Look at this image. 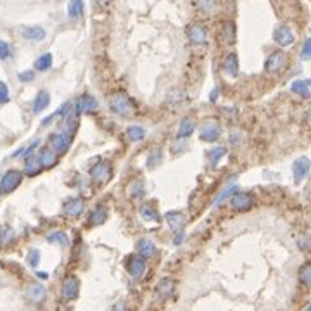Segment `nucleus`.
<instances>
[{
    "label": "nucleus",
    "instance_id": "nucleus-46",
    "mask_svg": "<svg viewBox=\"0 0 311 311\" xmlns=\"http://www.w3.org/2000/svg\"><path fill=\"white\" fill-rule=\"evenodd\" d=\"M310 50H311V40L306 38V42H304V45H303V52H301V56H303L304 61L310 59Z\"/></svg>",
    "mask_w": 311,
    "mask_h": 311
},
{
    "label": "nucleus",
    "instance_id": "nucleus-10",
    "mask_svg": "<svg viewBox=\"0 0 311 311\" xmlns=\"http://www.w3.org/2000/svg\"><path fill=\"white\" fill-rule=\"evenodd\" d=\"M175 292V282L171 279H163L156 285V297L159 301H166L173 296Z\"/></svg>",
    "mask_w": 311,
    "mask_h": 311
},
{
    "label": "nucleus",
    "instance_id": "nucleus-25",
    "mask_svg": "<svg viewBox=\"0 0 311 311\" xmlns=\"http://www.w3.org/2000/svg\"><path fill=\"white\" fill-rule=\"evenodd\" d=\"M161 163H163V151L157 147L152 149V151L149 152L147 159H145V166H147L149 170H154V168H157Z\"/></svg>",
    "mask_w": 311,
    "mask_h": 311
},
{
    "label": "nucleus",
    "instance_id": "nucleus-23",
    "mask_svg": "<svg viewBox=\"0 0 311 311\" xmlns=\"http://www.w3.org/2000/svg\"><path fill=\"white\" fill-rule=\"evenodd\" d=\"M164 218H166V221H168V225H170L171 230H180L182 226L185 225V216H184V213H180V211L166 213Z\"/></svg>",
    "mask_w": 311,
    "mask_h": 311
},
{
    "label": "nucleus",
    "instance_id": "nucleus-37",
    "mask_svg": "<svg viewBox=\"0 0 311 311\" xmlns=\"http://www.w3.org/2000/svg\"><path fill=\"white\" fill-rule=\"evenodd\" d=\"M299 280L303 285H310L311 283V266L310 263H304L299 270Z\"/></svg>",
    "mask_w": 311,
    "mask_h": 311
},
{
    "label": "nucleus",
    "instance_id": "nucleus-19",
    "mask_svg": "<svg viewBox=\"0 0 311 311\" xmlns=\"http://www.w3.org/2000/svg\"><path fill=\"white\" fill-rule=\"evenodd\" d=\"M223 71H225V74H228L232 78L239 76V59L235 54H228L225 57V61H223Z\"/></svg>",
    "mask_w": 311,
    "mask_h": 311
},
{
    "label": "nucleus",
    "instance_id": "nucleus-11",
    "mask_svg": "<svg viewBox=\"0 0 311 311\" xmlns=\"http://www.w3.org/2000/svg\"><path fill=\"white\" fill-rule=\"evenodd\" d=\"M62 209L67 216H74V218H76V216L82 215L83 209H85V202H83L82 197H71L62 204Z\"/></svg>",
    "mask_w": 311,
    "mask_h": 311
},
{
    "label": "nucleus",
    "instance_id": "nucleus-16",
    "mask_svg": "<svg viewBox=\"0 0 311 311\" xmlns=\"http://www.w3.org/2000/svg\"><path fill=\"white\" fill-rule=\"evenodd\" d=\"M273 38H275V42L279 43V45L289 47L294 43V33L290 31L289 26H280V28H277L275 33H273Z\"/></svg>",
    "mask_w": 311,
    "mask_h": 311
},
{
    "label": "nucleus",
    "instance_id": "nucleus-28",
    "mask_svg": "<svg viewBox=\"0 0 311 311\" xmlns=\"http://www.w3.org/2000/svg\"><path fill=\"white\" fill-rule=\"evenodd\" d=\"M47 241H49L50 244H57V246H61V248H67V246H69V239H67L66 233L61 232V230H57V232L49 233V237H47Z\"/></svg>",
    "mask_w": 311,
    "mask_h": 311
},
{
    "label": "nucleus",
    "instance_id": "nucleus-44",
    "mask_svg": "<svg viewBox=\"0 0 311 311\" xmlns=\"http://www.w3.org/2000/svg\"><path fill=\"white\" fill-rule=\"evenodd\" d=\"M213 7H215V0H199V9L204 12H209L213 11Z\"/></svg>",
    "mask_w": 311,
    "mask_h": 311
},
{
    "label": "nucleus",
    "instance_id": "nucleus-13",
    "mask_svg": "<svg viewBox=\"0 0 311 311\" xmlns=\"http://www.w3.org/2000/svg\"><path fill=\"white\" fill-rule=\"evenodd\" d=\"M25 294H26V297L31 301V303H42V301L45 299L47 289L42 285V283L35 282V283H30V285L26 287Z\"/></svg>",
    "mask_w": 311,
    "mask_h": 311
},
{
    "label": "nucleus",
    "instance_id": "nucleus-50",
    "mask_svg": "<svg viewBox=\"0 0 311 311\" xmlns=\"http://www.w3.org/2000/svg\"><path fill=\"white\" fill-rule=\"evenodd\" d=\"M38 277H40V279H47L49 275H47V273H43V272H40V273H38Z\"/></svg>",
    "mask_w": 311,
    "mask_h": 311
},
{
    "label": "nucleus",
    "instance_id": "nucleus-33",
    "mask_svg": "<svg viewBox=\"0 0 311 311\" xmlns=\"http://www.w3.org/2000/svg\"><path fill=\"white\" fill-rule=\"evenodd\" d=\"M226 154V149L225 147H215L211 152L208 154V157H209V164L211 166H216V164L219 163V161L223 159V156Z\"/></svg>",
    "mask_w": 311,
    "mask_h": 311
},
{
    "label": "nucleus",
    "instance_id": "nucleus-20",
    "mask_svg": "<svg viewBox=\"0 0 311 311\" xmlns=\"http://www.w3.org/2000/svg\"><path fill=\"white\" fill-rule=\"evenodd\" d=\"M107 219V208L106 206H97L95 209H93L92 213H90L89 216V223L93 226H99V225H104V221Z\"/></svg>",
    "mask_w": 311,
    "mask_h": 311
},
{
    "label": "nucleus",
    "instance_id": "nucleus-4",
    "mask_svg": "<svg viewBox=\"0 0 311 311\" xmlns=\"http://www.w3.org/2000/svg\"><path fill=\"white\" fill-rule=\"evenodd\" d=\"M21 182H23L21 171L9 170L7 173H4V177L0 180V188H2V192H5V194H11V192H14L16 188L21 185Z\"/></svg>",
    "mask_w": 311,
    "mask_h": 311
},
{
    "label": "nucleus",
    "instance_id": "nucleus-7",
    "mask_svg": "<svg viewBox=\"0 0 311 311\" xmlns=\"http://www.w3.org/2000/svg\"><path fill=\"white\" fill-rule=\"evenodd\" d=\"M232 208L235 209V211H241V213H246L249 211V209L252 208V204H254V201H252V197L249 194H246V192H239V194H233L232 195Z\"/></svg>",
    "mask_w": 311,
    "mask_h": 311
},
{
    "label": "nucleus",
    "instance_id": "nucleus-15",
    "mask_svg": "<svg viewBox=\"0 0 311 311\" xmlns=\"http://www.w3.org/2000/svg\"><path fill=\"white\" fill-rule=\"evenodd\" d=\"M19 31H21V35L25 36L26 40H31V42H42L47 36L45 30H43L42 26H23Z\"/></svg>",
    "mask_w": 311,
    "mask_h": 311
},
{
    "label": "nucleus",
    "instance_id": "nucleus-21",
    "mask_svg": "<svg viewBox=\"0 0 311 311\" xmlns=\"http://www.w3.org/2000/svg\"><path fill=\"white\" fill-rule=\"evenodd\" d=\"M137 252L138 256H142V258H151V256L156 254V244L151 241V239H142L140 242L137 244Z\"/></svg>",
    "mask_w": 311,
    "mask_h": 311
},
{
    "label": "nucleus",
    "instance_id": "nucleus-35",
    "mask_svg": "<svg viewBox=\"0 0 311 311\" xmlns=\"http://www.w3.org/2000/svg\"><path fill=\"white\" fill-rule=\"evenodd\" d=\"M128 195H130L131 199L142 197V195H144V184H142L140 180L131 182V185L128 187Z\"/></svg>",
    "mask_w": 311,
    "mask_h": 311
},
{
    "label": "nucleus",
    "instance_id": "nucleus-34",
    "mask_svg": "<svg viewBox=\"0 0 311 311\" xmlns=\"http://www.w3.org/2000/svg\"><path fill=\"white\" fill-rule=\"evenodd\" d=\"M67 12H69L71 18H80L83 14V0H71Z\"/></svg>",
    "mask_w": 311,
    "mask_h": 311
},
{
    "label": "nucleus",
    "instance_id": "nucleus-38",
    "mask_svg": "<svg viewBox=\"0 0 311 311\" xmlns=\"http://www.w3.org/2000/svg\"><path fill=\"white\" fill-rule=\"evenodd\" d=\"M12 239H14V230H12L11 226L0 228V242H2V244H11Z\"/></svg>",
    "mask_w": 311,
    "mask_h": 311
},
{
    "label": "nucleus",
    "instance_id": "nucleus-6",
    "mask_svg": "<svg viewBox=\"0 0 311 311\" xmlns=\"http://www.w3.org/2000/svg\"><path fill=\"white\" fill-rule=\"evenodd\" d=\"M71 142H73V138L67 137L62 131H61V133H54L52 137H50V149H52L56 154H66L71 147Z\"/></svg>",
    "mask_w": 311,
    "mask_h": 311
},
{
    "label": "nucleus",
    "instance_id": "nucleus-31",
    "mask_svg": "<svg viewBox=\"0 0 311 311\" xmlns=\"http://www.w3.org/2000/svg\"><path fill=\"white\" fill-rule=\"evenodd\" d=\"M185 99H187V95H185V92L182 89H173L170 93H168V97H166L168 102L173 104V106H177V104H182Z\"/></svg>",
    "mask_w": 311,
    "mask_h": 311
},
{
    "label": "nucleus",
    "instance_id": "nucleus-40",
    "mask_svg": "<svg viewBox=\"0 0 311 311\" xmlns=\"http://www.w3.org/2000/svg\"><path fill=\"white\" fill-rule=\"evenodd\" d=\"M185 151H187V142L175 140L173 144H171V154H173V156H182Z\"/></svg>",
    "mask_w": 311,
    "mask_h": 311
},
{
    "label": "nucleus",
    "instance_id": "nucleus-22",
    "mask_svg": "<svg viewBox=\"0 0 311 311\" xmlns=\"http://www.w3.org/2000/svg\"><path fill=\"white\" fill-rule=\"evenodd\" d=\"M50 104V95L49 92H45V90H40L38 93H36L35 100H33V113L38 114L42 113L43 109H45L47 106Z\"/></svg>",
    "mask_w": 311,
    "mask_h": 311
},
{
    "label": "nucleus",
    "instance_id": "nucleus-42",
    "mask_svg": "<svg viewBox=\"0 0 311 311\" xmlns=\"http://www.w3.org/2000/svg\"><path fill=\"white\" fill-rule=\"evenodd\" d=\"M9 100H11V97H9L7 85L4 82H0V104H7Z\"/></svg>",
    "mask_w": 311,
    "mask_h": 311
},
{
    "label": "nucleus",
    "instance_id": "nucleus-12",
    "mask_svg": "<svg viewBox=\"0 0 311 311\" xmlns=\"http://www.w3.org/2000/svg\"><path fill=\"white\" fill-rule=\"evenodd\" d=\"M128 273H130L133 279H140L142 275H144L145 272V259L142 258V256L135 254L131 256L130 259H128Z\"/></svg>",
    "mask_w": 311,
    "mask_h": 311
},
{
    "label": "nucleus",
    "instance_id": "nucleus-48",
    "mask_svg": "<svg viewBox=\"0 0 311 311\" xmlns=\"http://www.w3.org/2000/svg\"><path fill=\"white\" fill-rule=\"evenodd\" d=\"M113 311H126V306H124L123 301H120V303H116L113 306Z\"/></svg>",
    "mask_w": 311,
    "mask_h": 311
},
{
    "label": "nucleus",
    "instance_id": "nucleus-9",
    "mask_svg": "<svg viewBox=\"0 0 311 311\" xmlns=\"http://www.w3.org/2000/svg\"><path fill=\"white\" fill-rule=\"evenodd\" d=\"M292 173H294V182L301 184L308 177V173H310V159L308 157H299V159L294 161Z\"/></svg>",
    "mask_w": 311,
    "mask_h": 311
},
{
    "label": "nucleus",
    "instance_id": "nucleus-26",
    "mask_svg": "<svg viewBox=\"0 0 311 311\" xmlns=\"http://www.w3.org/2000/svg\"><path fill=\"white\" fill-rule=\"evenodd\" d=\"M40 170H42V166H40V161H38V156H30V157H26V164H25V173L28 175V177H35V175L40 173Z\"/></svg>",
    "mask_w": 311,
    "mask_h": 311
},
{
    "label": "nucleus",
    "instance_id": "nucleus-30",
    "mask_svg": "<svg viewBox=\"0 0 311 311\" xmlns=\"http://www.w3.org/2000/svg\"><path fill=\"white\" fill-rule=\"evenodd\" d=\"M126 137L130 138L131 142H138L145 137V130L138 124H133V126H128L126 128Z\"/></svg>",
    "mask_w": 311,
    "mask_h": 311
},
{
    "label": "nucleus",
    "instance_id": "nucleus-49",
    "mask_svg": "<svg viewBox=\"0 0 311 311\" xmlns=\"http://www.w3.org/2000/svg\"><path fill=\"white\" fill-rule=\"evenodd\" d=\"M218 93H219V90H218V89H215V90H213V92H211V95H209V100H211V102H215V100L218 99Z\"/></svg>",
    "mask_w": 311,
    "mask_h": 311
},
{
    "label": "nucleus",
    "instance_id": "nucleus-18",
    "mask_svg": "<svg viewBox=\"0 0 311 311\" xmlns=\"http://www.w3.org/2000/svg\"><path fill=\"white\" fill-rule=\"evenodd\" d=\"M76 111L82 114H92L93 111H97V100L92 95L80 97V100L76 102Z\"/></svg>",
    "mask_w": 311,
    "mask_h": 311
},
{
    "label": "nucleus",
    "instance_id": "nucleus-47",
    "mask_svg": "<svg viewBox=\"0 0 311 311\" xmlns=\"http://www.w3.org/2000/svg\"><path fill=\"white\" fill-rule=\"evenodd\" d=\"M184 239H185V233H184V232H180V233L177 235V237H175L173 244H175V246H180L182 242H184Z\"/></svg>",
    "mask_w": 311,
    "mask_h": 311
},
{
    "label": "nucleus",
    "instance_id": "nucleus-5",
    "mask_svg": "<svg viewBox=\"0 0 311 311\" xmlns=\"http://www.w3.org/2000/svg\"><path fill=\"white\" fill-rule=\"evenodd\" d=\"M78 292H80V280L78 277L69 275L64 279L62 282V289H61V294L66 301H73L78 297Z\"/></svg>",
    "mask_w": 311,
    "mask_h": 311
},
{
    "label": "nucleus",
    "instance_id": "nucleus-39",
    "mask_svg": "<svg viewBox=\"0 0 311 311\" xmlns=\"http://www.w3.org/2000/svg\"><path fill=\"white\" fill-rule=\"evenodd\" d=\"M140 216L145 219V221H154V219H157V215H156L154 209H152L151 206H142Z\"/></svg>",
    "mask_w": 311,
    "mask_h": 311
},
{
    "label": "nucleus",
    "instance_id": "nucleus-14",
    "mask_svg": "<svg viewBox=\"0 0 311 311\" xmlns=\"http://www.w3.org/2000/svg\"><path fill=\"white\" fill-rule=\"evenodd\" d=\"M188 40H190L194 45H202V43H206V40H208V30H206V26L202 25H194L188 28Z\"/></svg>",
    "mask_w": 311,
    "mask_h": 311
},
{
    "label": "nucleus",
    "instance_id": "nucleus-41",
    "mask_svg": "<svg viewBox=\"0 0 311 311\" xmlns=\"http://www.w3.org/2000/svg\"><path fill=\"white\" fill-rule=\"evenodd\" d=\"M28 265L31 266V268H36V266L40 265V251L38 249H31V251L28 252Z\"/></svg>",
    "mask_w": 311,
    "mask_h": 311
},
{
    "label": "nucleus",
    "instance_id": "nucleus-27",
    "mask_svg": "<svg viewBox=\"0 0 311 311\" xmlns=\"http://www.w3.org/2000/svg\"><path fill=\"white\" fill-rule=\"evenodd\" d=\"M290 90H292L294 93H297V95L308 99V97H310V82H308V80H297V82L292 83Z\"/></svg>",
    "mask_w": 311,
    "mask_h": 311
},
{
    "label": "nucleus",
    "instance_id": "nucleus-32",
    "mask_svg": "<svg viewBox=\"0 0 311 311\" xmlns=\"http://www.w3.org/2000/svg\"><path fill=\"white\" fill-rule=\"evenodd\" d=\"M52 66V54H43L35 61V69L36 71H47Z\"/></svg>",
    "mask_w": 311,
    "mask_h": 311
},
{
    "label": "nucleus",
    "instance_id": "nucleus-2",
    "mask_svg": "<svg viewBox=\"0 0 311 311\" xmlns=\"http://www.w3.org/2000/svg\"><path fill=\"white\" fill-rule=\"evenodd\" d=\"M90 178L99 185L107 184V182L113 178V166H111V163H107V161H99V163H95L90 168Z\"/></svg>",
    "mask_w": 311,
    "mask_h": 311
},
{
    "label": "nucleus",
    "instance_id": "nucleus-29",
    "mask_svg": "<svg viewBox=\"0 0 311 311\" xmlns=\"http://www.w3.org/2000/svg\"><path fill=\"white\" fill-rule=\"evenodd\" d=\"M235 182H237V178H233L232 182H230V185H226L225 188H223L221 192H219L218 194V197L215 199V201H213V206H218V204H221L223 201H225L226 199V195H230L232 194L233 190H235V188H237V184H235Z\"/></svg>",
    "mask_w": 311,
    "mask_h": 311
},
{
    "label": "nucleus",
    "instance_id": "nucleus-51",
    "mask_svg": "<svg viewBox=\"0 0 311 311\" xmlns=\"http://www.w3.org/2000/svg\"><path fill=\"white\" fill-rule=\"evenodd\" d=\"M0 195H2V188H0Z\"/></svg>",
    "mask_w": 311,
    "mask_h": 311
},
{
    "label": "nucleus",
    "instance_id": "nucleus-43",
    "mask_svg": "<svg viewBox=\"0 0 311 311\" xmlns=\"http://www.w3.org/2000/svg\"><path fill=\"white\" fill-rule=\"evenodd\" d=\"M9 56H11V47H9V43H7V42H4V40H0V59L5 61Z\"/></svg>",
    "mask_w": 311,
    "mask_h": 311
},
{
    "label": "nucleus",
    "instance_id": "nucleus-24",
    "mask_svg": "<svg viewBox=\"0 0 311 311\" xmlns=\"http://www.w3.org/2000/svg\"><path fill=\"white\" fill-rule=\"evenodd\" d=\"M195 130V123L192 118H184L180 123V126H178V131H177V137L178 138H187L190 137L192 133H194Z\"/></svg>",
    "mask_w": 311,
    "mask_h": 311
},
{
    "label": "nucleus",
    "instance_id": "nucleus-8",
    "mask_svg": "<svg viewBox=\"0 0 311 311\" xmlns=\"http://www.w3.org/2000/svg\"><path fill=\"white\" fill-rule=\"evenodd\" d=\"M285 61H287V57L283 52H280V50L272 52L268 56V59H266V62H265L266 73H277V71H280L283 67V64H285Z\"/></svg>",
    "mask_w": 311,
    "mask_h": 311
},
{
    "label": "nucleus",
    "instance_id": "nucleus-36",
    "mask_svg": "<svg viewBox=\"0 0 311 311\" xmlns=\"http://www.w3.org/2000/svg\"><path fill=\"white\" fill-rule=\"evenodd\" d=\"M223 40H225V43L235 42V26H233V23H225V26H223Z\"/></svg>",
    "mask_w": 311,
    "mask_h": 311
},
{
    "label": "nucleus",
    "instance_id": "nucleus-1",
    "mask_svg": "<svg viewBox=\"0 0 311 311\" xmlns=\"http://www.w3.org/2000/svg\"><path fill=\"white\" fill-rule=\"evenodd\" d=\"M109 107L114 114H118V116H121V118H130L135 114V107H133L131 99L126 95V93H121V92L111 95Z\"/></svg>",
    "mask_w": 311,
    "mask_h": 311
},
{
    "label": "nucleus",
    "instance_id": "nucleus-3",
    "mask_svg": "<svg viewBox=\"0 0 311 311\" xmlns=\"http://www.w3.org/2000/svg\"><path fill=\"white\" fill-rule=\"evenodd\" d=\"M219 135H221V126H219L215 120H206L201 123V128H199V138H201L202 142L211 144V142L218 140Z\"/></svg>",
    "mask_w": 311,
    "mask_h": 311
},
{
    "label": "nucleus",
    "instance_id": "nucleus-17",
    "mask_svg": "<svg viewBox=\"0 0 311 311\" xmlns=\"http://www.w3.org/2000/svg\"><path fill=\"white\" fill-rule=\"evenodd\" d=\"M38 161L43 170H50L57 164V154L50 147H43L38 154Z\"/></svg>",
    "mask_w": 311,
    "mask_h": 311
},
{
    "label": "nucleus",
    "instance_id": "nucleus-45",
    "mask_svg": "<svg viewBox=\"0 0 311 311\" xmlns=\"http://www.w3.org/2000/svg\"><path fill=\"white\" fill-rule=\"evenodd\" d=\"M19 82H25V83H28V82H31L33 78H35V71H23V73H19Z\"/></svg>",
    "mask_w": 311,
    "mask_h": 311
}]
</instances>
